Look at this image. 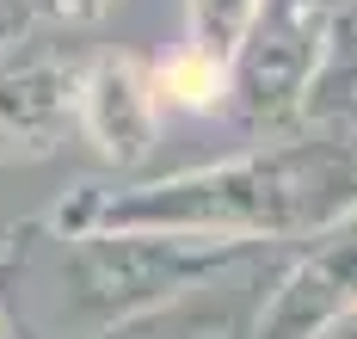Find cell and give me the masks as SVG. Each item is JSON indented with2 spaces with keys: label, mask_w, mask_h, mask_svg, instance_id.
<instances>
[{
  "label": "cell",
  "mask_w": 357,
  "mask_h": 339,
  "mask_svg": "<svg viewBox=\"0 0 357 339\" xmlns=\"http://www.w3.org/2000/svg\"><path fill=\"white\" fill-rule=\"evenodd\" d=\"M0 339H6V308H0Z\"/></svg>",
  "instance_id": "obj_14"
},
{
  "label": "cell",
  "mask_w": 357,
  "mask_h": 339,
  "mask_svg": "<svg viewBox=\"0 0 357 339\" xmlns=\"http://www.w3.org/2000/svg\"><path fill=\"white\" fill-rule=\"evenodd\" d=\"M345 0H265L241 50L228 56V117L259 136L278 142L302 130L308 86L321 75L326 38Z\"/></svg>",
  "instance_id": "obj_3"
},
{
  "label": "cell",
  "mask_w": 357,
  "mask_h": 339,
  "mask_svg": "<svg viewBox=\"0 0 357 339\" xmlns=\"http://www.w3.org/2000/svg\"><path fill=\"white\" fill-rule=\"evenodd\" d=\"M259 6L265 0H185V50H197V56L228 68V56L252 31Z\"/></svg>",
  "instance_id": "obj_9"
},
{
  "label": "cell",
  "mask_w": 357,
  "mask_h": 339,
  "mask_svg": "<svg viewBox=\"0 0 357 339\" xmlns=\"http://www.w3.org/2000/svg\"><path fill=\"white\" fill-rule=\"evenodd\" d=\"M302 130H357V0H345L333 19L321 75L302 105Z\"/></svg>",
  "instance_id": "obj_8"
},
{
  "label": "cell",
  "mask_w": 357,
  "mask_h": 339,
  "mask_svg": "<svg viewBox=\"0 0 357 339\" xmlns=\"http://www.w3.org/2000/svg\"><path fill=\"white\" fill-rule=\"evenodd\" d=\"M86 68L93 56H80L56 25H31L0 43V167H37L80 136Z\"/></svg>",
  "instance_id": "obj_4"
},
{
  "label": "cell",
  "mask_w": 357,
  "mask_h": 339,
  "mask_svg": "<svg viewBox=\"0 0 357 339\" xmlns=\"http://www.w3.org/2000/svg\"><path fill=\"white\" fill-rule=\"evenodd\" d=\"M357 216V130H296L278 142L142 179V186H80L43 223L62 234L86 228H178V234H222L247 247L314 241L333 223Z\"/></svg>",
  "instance_id": "obj_1"
},
{
  "label": "cell",
  "mask_w": 357,
  "mask_h": 339,
  "mask_svg": "<svg viewBox=\"0 0 357 339\" xmlns=\"http://www.w3.org/2000/svg\"><path fill=\"white\" fill-rule=\"evenodd\" d=\"M37 25H56V31H86L93 19H105L111 0H31Z\"/></svg>",
  "instance_id": "obj_11"
},
{
  "label": "cell",
  "mask_w": 357,
  "mask_h": 339,
  "mask_svg": "<svg viewBox=\"0 0 357 339\" xmlns=\"http://www.w3.org/2000/svg\"><path fill=\"white\" fill-rule=\"evenodd\" d=\"M160 62L142 56H93L80 80V136L111 167H142L160 136Z\"/></svg>",
  "instance_id": "obj_6"
},
{
  "label": "cell",
  "mask_w": 357,
  "mask_h": 339,
  "mask_svg": "<svg viewBox=\"0 0 357 339\" xmlns=\"http://www.w3.org/2000/svg\"><path fill=\"white\" fill-rule=\"evenodd\" d=\"M160 105L167 112H228V68L178 50L173 62H160Z\"/></svg>",
  "instance_id": "obj_10"
},
{
  "label": "cell",
  "mask_w": 357,
  "mask_h": 339,
  "mask_svg": "<svg viewBox=\"0 0 357 339\" xmlns=\"http://www.w3.org/2000/svg\"><path fill=\"white\" fill-rule=\"evenodd\" d=\"M265 253L222 234H178V228H86L62 234L43 216L19 223L0 253V308L6 327L31 339H111L117 327L178 302L241 259Z\"/></svg>",
  "instance_id": "obj_2"
},
{
  "label": "cell",
  "mask_w": 357,
  "mask_h": 339,
  "mask_svg": "<svg viewBox=\"0 0 357 339\" xmlns=\"http://www.w3.org/2000/svg\"><path fill=\"white\" fill-rule=\"evenodd\" d=\"M345 315H357V216L302 241L278 265L259 339H326Z\"/></svg>",
  "instance_id": "obj_5"
},
{
  "label": "cell",
  "mask_w": 357,
  "mask_h": 339,
  "mask_svg": "<svg viewBox=\"0 0 357 339\" xmlns=\"http://www.w3.org/2000/svg\"><path fill=\"white\" fill-rule=\"evenodd\" d=\"M271 253L278 247L241 259L234 271H222V278L197 284V290H185L178 302L154 308V315L130 321V327H117L111 339H259L265 302H271V284H278Z\"/></svg>",
  "instance_id": "obj_7"
},
{
  "label": "cell",
  "mask_w": 357,
  "mask_h": 339,
  "mask_svg": "<svg viewBox=\"0 0 357 339\" xmlns=\"http://www.w3.org/2000/svg\"><path fill=\"white\" fill-rule=\"evenodd\" d=\"M326 339H357V315H345V321H339V327H333Z\"/></svg>",
  "instance_id": "obj_13"
},
{
  "label": "cell",
  "mask_w": 357,
  "mask_h": 339,
  "mask_svg": "<svg viewBox=\"0 0 357 339\" xmlns=\"http://www.w3.org/2000/svg\"><path fill=\"white\" fill-rule=\"evenodd\" d=\"M31 25H37L31 0H0V43H13L19 31H31Z\"/></svg>",
  "instance_id": "obj_12"
}]
</instances>
